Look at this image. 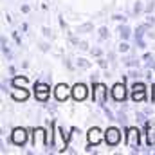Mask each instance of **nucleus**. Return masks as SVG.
Segmentation results:
<instances>
[{
    "label": "nucleus",
    "instance_id": "nucleus-1",
    "mask_svg": "<svg viewBox=\"0 0 155 155\" xmlns=\"http://www.w3.org/2000/svg\"><path fill=\"white\" fill-rule=\"evenodd\" d=\"M126 144H128V148H132V152H139L141 135H139L137 128H128V132H126Z\"/></svg>",
    "mask_w": 155,
    "mask_h": 155
},
{
    "label": "nucleus",
    "instance_id": "nucleus-2",
    "mask_svg": "<svg viewBox=\"0 0 155 155\" xmlns=\"http://www.w3.org/2000/svg\"><path fill=\"white\" fill-rule=\"evenodd\" d=\"M107 94H108V90H107V87L103 85V83H94V101L97 103V105H105V101H107Z\"/></svg>",
    "mask_w": 155,
    "mask_h": 155
},
{
    "label": "nucleus",
    "instance_id": "nucleus-3",
    "mask_svg": "<svg viewBox=\"0 0 155 155\" xmlns=\"http://www.w3.org/2000/svg\"><path fill=\"white\" fill-rule=\"evenodd\" d=\"M105 143L108 146H117L121 143V132L117 130L116 126H110L107 132H105Z\"/></svg>",
    "mask_w": 155,
    "mask_h": 155
},
{
    "label": "nucleus",
    "instance_id": "nucleus-4",
    "mask_svg": "<svg viewBox=\"0 0 155 155\" xmlns=\"http://www.w3.org/2000/svg\"><path fill=\"white\" fill-rule=\"evenodd\" d=\"M35 96L38 101H47L51 96V87L47 83H35Z\"/></svg>",
    "mask_w": 155,
    "mask_h": 155
},
{
    "label": "nucleus",
    "instance_id": "nucleus-5",
    "mask_svg": "<svg viewBox=\"0 0 155 155\" xmlns=\"http://www.w3.org/2000/svg\"><path fill=\"white\" fill-rule=\"evenodd\" d=\"M11 141H13V144H16V146H24V144L27 143V132H25L24 128H15L13 134H11Z\"/></svg>",
    "mask_w": 155,
    "mask_h": 155
},
{
    "label": "nucleus",
    "instance_id": "nucleus-6",
    "mask_svg": "<svg viewBox=\"0 0 155 155\" xmlns=\"http://www.w3.org/2000/svg\"><path fill=\"white\" fill-rule=\"evenodd\" d=\"M132 99L134 101H144L146 99V87L143 83H134L132 85Z\"/></svg>",
    "mask_w": 155,
    "mask_h": 155
},
{
    "label": "nucleus",
    "instance_id": "nucleus-7",
    "mask_svg": "<svg viewBox=\"0 0 155 155\" xmlns=\"http://www.w3.org/2000/svg\"><path fill=\"white\" fill-rule=\"evenodd\" d=\"M87 137H88V144H90V146H97L105 135L101 134V130H99L97 126H94V128H90V130H88Z\"/></svg>",
    "mask_w": 155,
    "mask_h": 155
},
{
    "label": "nucleus",
    "instance_id": "nucleus-8",
    "mask_svg": "<svg viewBox=\"0 0 155 155\" xmlns=\"http://www.w3.org/2000/svg\"><path fill=\"white\" fill-rule=\"evenodd\" d=\"M71 94H72V92H71V88H69L65 83H60V85L54 88V96H56L58 101H67V97H69Z\"/></svg>",
    "mask_w": 155,
    "mask_h": 155
},
{
    "label": "nucleus",
    "instance_id": "nucleus-9",
    "mask_svg": "<svg viewBox=\"0 0 155 155\" xmlns=\"http://www.w3.org/2000/svg\"><path fill=\"white\" fill-rule=\"evenodd\" d=\"M112 97L116 101H124L126 99V88H124V81L123 83H116L112 88Z\"/></svg>",
    "mask_w": 155,
    "mask_h": 155
},
{
    "label": "nucleus",
    "instance_id": "nucleus-10",
    "mask_svg": "<svg viewBox=\"0 0 155 155\" xmlns=\"http://www.w3.org/2000/svg\"><path fill=\"white\" fill-rule=\"evenodd\" d=\"M87 87L83 85V83H76L74 87H72V97L76 99V101H83L85 97H87Z\"/></svg>",
    "mask_w": 155,
    "mask_h": 155
},
{
    "label": "nucleus",
    "instance_id": "nucleus-11",
    "mask_svg": "<svg viewBox=\"0 0 155 155\" xmlns=\"http://www.w3.org/2000/svg\"><path fill=\"white\" fill-rule=\"evenodd\" d=\"M11 96H13V99L15 101H25L27 97H29V90H25L24 87L20 88V87H16L13 92H11Z\"/></svg>",
    "mask_w": 155,
    "mask_h": 155
},
{
    "label": "nucleus",
    "instance_id": "nucleus-12",
    "mask_svg": "<svg viewBox=\"0 0 155 155\" xmlns=\"http://www.w3.org/2000/svg\"><path fill=\"white\" fill-rule=\"evenodd\" d=\"M148 29V24H144V25H139L137 27V33H135V41H137V45L141 47V49H144L146 47V43H144V40H143V35H144V31Z\"/></svg>",
    "mask_w": 155,
    "mask_h": 155
},
{
    "label": "nucleus",
    "instance_id": "nucleus-13",
    "mask_svg": "<svg viewBox=\"0 0 155 155\" xmlns=\"http://www.w3.org/2000/svg\"><path fill=\"white\" fill-rule=\"evenodd\" d=\"M117 33H119L121 40H128L130 36H132V31H130V27H128V25H119Z\"/></svg>",
    "mask_w": 155,
    "mask_h": 155
},
{
    "label": "nucleus",
    "instance_id": "nucleus-14",
    "mask_svg": "<svg viewBox=\"0 0 155 155\" xmlns=\"http://www.w3.org/2000/svg\"><path fill=\"white\" fill-rule=\"evenodd\" d=\"M27 81H29V79H27V78L25 76H16L15 78V79H13V85H15V87H24V85H27Z\"/></svg>",
    "mask_w": 155,
    "mask_h": 155
},
{
    "label": "nucleus",
    "instance_id": "nucleus-15",
    "mask_svg": "<svg viewBox=\"0 0 155 155\" xmlns=\"http://www.w3.org/2000/svg\"><path fill=\"white\" fill-rule=\"evenodd\" d=\"M78 67H79V69H90V63H88L85 58H79V60H78Z\"/></svg>",
    "mask_w": 155,
    "mask_h": 155
},
{
    "label": "nucleus",
    "instance_id": "nucleus-16",
    "mask_svg": "<svg viewBox=\"0 0 155 155\" xmlns=\"http://www.w3.org/2000/svg\"><path fill=\"white\" fill-rule=\"evenodd\" d=\"M2 52H4V54H7V56H11V52H9V45H7L5 38H2Z\"/></svg>",
    "mask_w": 155,
    "mask_h": 155
},
{
    "label": "nucleus",
    "instance_id": "nucleus-17",
    "mask_svg": "<svg viewBox=\"0 0 155 155\" xmlns=\"http://www.w3.org/2000/svg\"><path fill=\"white\" fill-rule=\"evenodd\" d=\"M87 31H92V24H85V25L78 27V33H87Z\"/></svg>",
    "mask_w": 155,
    "mask_h": 155
},
{
    "label": "nucleus",
    "instance_id": "nucleus-18",
    "mask_svg": "<svg viewBox=\"0 0 155 155\" xmlns=\"http://www.w3.org/2000/svg\"><path fill=\"white\" fill-rule=\"evenodd\" d=\"M128 49H130V45H128L126 41H121V45L117 47V51H119V52H128Z\"/></svg>",
    "mask_w": 155,
    "mask_h": 155
},
{
    "label": "nucleus",
    "instance_id": "nucleus-19",
    "mask_svg": "<svg viewBox=\"0 0 155 155\" xmlns=\"http://www.w3.org/2000/svg\"><path fill=\"white\" fill-rule=\"evenodd\" d=\"M99 36H101V40H107L108 38V29L107 27H101L99 29Z\"/></svg>",
    "mask_w": 155,
    "mask_h": 155
},
{
    "label": "nucleus",
    "instance_id": "nucleus-20",
    "mask_svg": "<svg viewBox=\"0 0 155 155\" xmlns=\"http://www.w3.org/2000/svg\"><path fill=\"white\" fill-rule=\"evenodd\" d=\"M143 11V5H141V2H135V5H134V13L137 15V13H141Z\"/></svg>",
    "mask_w": 155,
    "mask_h": 155
},
{
    "label": "nucleus",
    "instance_id": "nucleus-21",
    "mask_svg": "<svg viewBox=\"0 0 155 155\" xmlns=\"http://www.w3.org/2000/svg\"><path fill=\"white\" fill-rule=\"evenodd\" d=\"M124 63H126L128 67H139V61H135V60H126Z\"/></svg>",
    "mask_w": 155,
    "mask_h": 155
},
{
    "label": "nucleus",
    "instance_id": "nucleus-22",
    "mask_svg": "<svg viewBox=\"0 0 155 155\" xmlns=\"http://www.w3.org/2000/svg\"><path fill=\"white\" fill-rule=\"evenodd\" d=\"M97 63H99V67H101V69H107V67H108V63H107L103 58H99V60H97Z\"/></svg>",
    "mask_w": 155,
    "mask_h": 155
},
{
    "label": "nucleus",
    "instance_id": "nucleus-23",
    "mask_svg": "<svg viewBox=\"0 0 155 155\" xmlns=\"http://www.w3.org/2000/svg\"><path fill=\"white\" fill-rule=\"evenodd\" d=\"M153 9H155V4H153V2H152V4H148V5L144 7V11H146V13H152Z\"/></svg>",
    "mask_w": 155,
    "mask_h": 155
},
{
    "label": "nucleus",
    "instance_id": "nucleus-24",
    "mask_svg": "<svg viewBox=\"0 0 155 155\" xmlns=\"http://www.w3.org/2000/svg\"><path fill=\"white\" fill-rule=\"evenodd\" d=\"M78 45H79V49H81V51H87V49H88V43H87V41H79Z\"/></svg>",
    "mask_w": 155,
    "mask_h": 155
},
{
    "label": "nucleus",
    "instance_id": "nucleus-25",
    "mask_svg": "<svg viewBox=\"0 0 155 155\" xmlns=\"http://www.w3.org/2000/svg\"><path fill=\"white\" fill-rule=\"evenodd\" d=\"M128 76H130V78H139V76H141V72H139V71H130V74H128Z\"/></svg>",
    "mask_w": 155,
    "mask_h": 155
},
{
    "label": "nucleus",
    "instance_id": "nucleus-26",
    "mask_svg": "<svg viewBox=\"0 0 155 155\" xmlns=\"http://www.w3.org/2000/svg\"><path fill=\"white\" fill-rule=\"evenodd\" d=\"M101 54H103V52H101V49H92V56H97V58H99Z\"/></svg>",
    "mask_w": 155,
    "mask_h": 155
},
{
    "label": "nucleus",
    "instance_id": "nucleus-27",
    "mask_svg": "<svg viewBox=\"0 0 155 155\" xmlns=\"http://www.w3.org/2000/svg\"><path fill=\"white\" fill-rule=\"evenodd\" d=\"M41 33H43V35H45L47 38L51 36V29H49V27H43V29H41Z\"/></svg>",
    "mask_w": 155,
    "mask_h": 155
},
{
    "label": "nucleus",
    "instance_id": "nucleus-28",
    "mask_svg": "<svg viewBox=\"0 0 155 155\" xmlns=\"http://www.w3.org/2000/svg\"><path fill=\"white\" fill-rule=\"evenodd\" d=\"M114 20H117V22H124L126 18H124V16H121V15H114Z\"/></svg>",
    "mask_w": 155,
    "mask_h": 155
},
{
    "label": "nucleus",
    "instance_id": "nucleus-29",
    "mask_svg": "<svg viewBox=\"0 0 155 155\" xmlns=\"http://www.w3.org/2000/svg\"><path fill=\"white\" fill-rule=\"evenodd\" d=\"M13 38L16 40V43H18V45H22V40H20V36H18V33H13Z\"/></svg>",
    "mask_w": 155,
    "mask_h": 155
},
{
    "label": "nucleus",
    "instance_id": "nucleus-30",
    "mask_svg": "<svg viewBox=\"0 0 155 155\" xmlns=\"http://www.w3.org/2000/svg\"><path fill=\"white\" fill-rule=\"evenodd\" d=\"M137 121H139V123H146V119H144L143 114H137Z\"/></svg>",
    "mask_w": 155,
    "mask_h": 155
},
{
    "label": "nucleus",
    "instance_id": "nucleus-31",
    "mask_svg": "<svg viewBox=\"0 0 155 155\" xmlns=\"http://www.w3.org/2000/svg\"><path fill=\"white\" fill-rule=\"evenodd\" d=\"M150 24H152V25L155 24V18H153V16H148V25H150Z\"/></svg>",
    "mask_w": 155,
    "mask_h": 155
},
{
    "label": "nucleus",
    "instance_id": "nucleus-32",
    "mask_svg": "<svg viewBox=\"0 0 155 155\" xmlns=\"http://www.w3.org/2000/svg\"><path fill=\"white\" fill-rule=\"evenodd\" d=\"M22 13H29V5H22Z\"/></svg>",
    "mask_w": 155,
    "mask_h": 155
},
{
    "label": "nucleus",
    "instance_id": "nucleus-33",
    "mask_svg": "<svg viewBox=\"0 0 155 155\" xmlns=\"http://www.w3.org/2000/svg\"><path fill=\"white\" fill-rule=\"evenodd\" d=\"M152 101L155 103V88H153V92H152Z\"/></svg>",
    "mask_w": 155,
    "mask_h": 155
}]
</instances>
